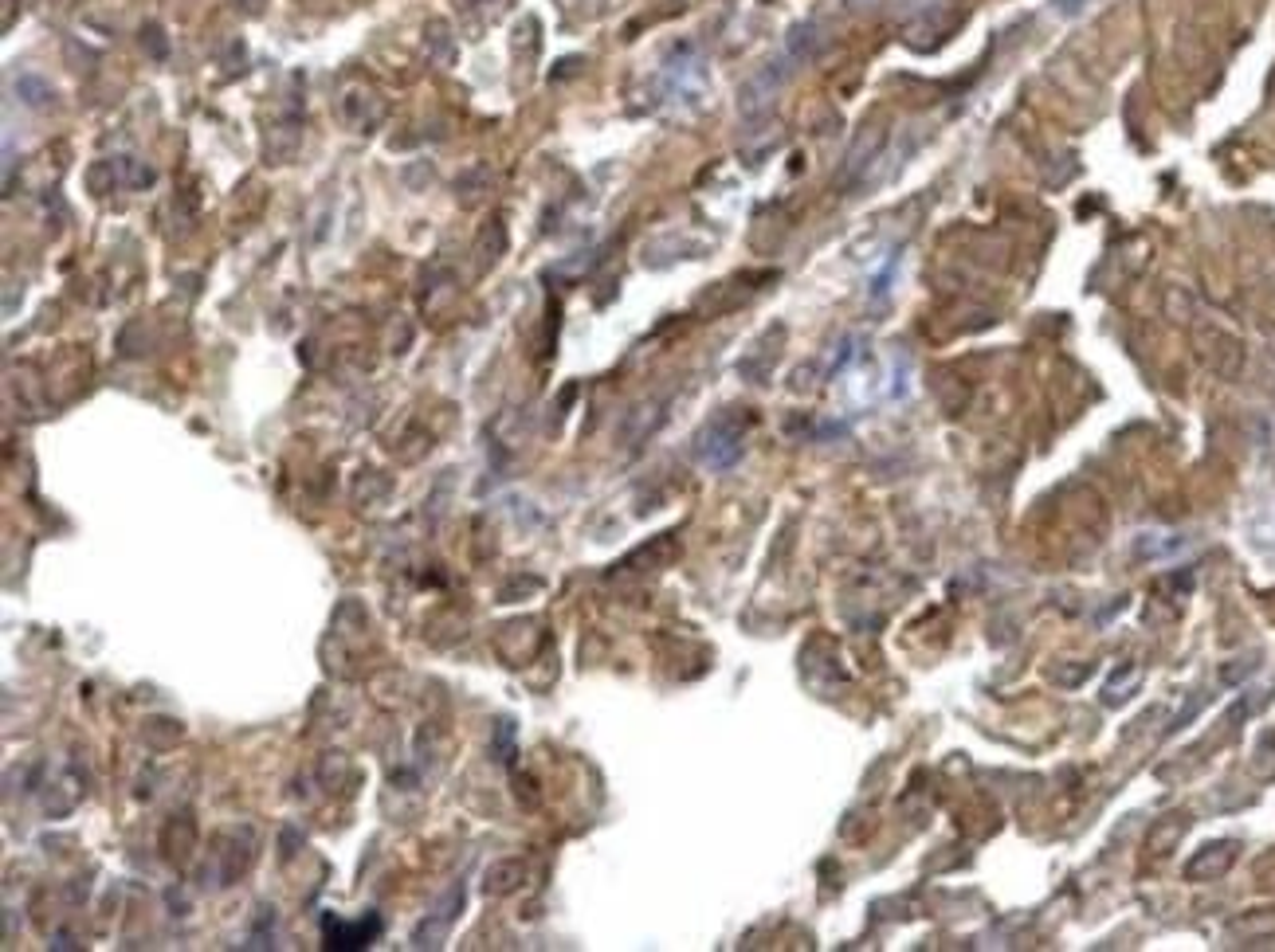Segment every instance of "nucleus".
Masks as SVG:
<instances>
[{"instance_id":"2","label":"nucleus","mask_w":1275,"mask_h":952,"mask_svg":"<svg viewBox=\"0 0 1275 952\" xmlns=\"http://www.w3.org/2000/svg\"><path fill=\"white\" fill-rule=\"evenodd\" d=\"M377 929H381L377 917H369V925H365V921L342 925V921L326 917V945H330V949H365V945L377 937Z\"/></svg>"},{"instance_id":"1","label":"nucleus","mask_w":1275,"mask_h":952,"mask_svg":"<svg viewBox=\"0 0 1275 952\" xmlns=\"http://www.w3.org/2000/svg\"><path fill=\"white\" fill-rule=\"evenodd\" d=\"M742 424L738 420H730V416H722V420H714L703 435H699V443H695V452L699 459L714 467V471H726V467H734L742 455Z\"/></svg>"},{"instance_id":"3","label":"nucleus","mask_w":1275,"mask_h":952,"mask_svg":"<svg viewBox=\"0 0 1275 952\" xmlns=\"http://www.w3.org/2000/svg\"><path fill=\"white\" fill-rule=\"evenodd\" d=\"M459 902H463V890H452V894H448V902L436 909L432 921H424V925L412 933V945H420V949H436V945L444 941L448 925H452V913H448V909H452V905H459Z\"/></svg>"},{"instance_id":"4","label":"nucleus","mask_w":1275,"mask_h":952,"mask_svg":"<svg viewBox=\"0 0 1275 952\" xmlns=\"http://www.w3.org/2000/svg\"><path fill=\"white\" fill-rule=\"evenodd\" d=\"M1205 851L1209 854H1201V858H1193V862H1189V870H1185V875L1189 878H1213V875H1221L1224 866H1228V862H1232V843H1221V847H1205Z\"/></svg>"},{"instance_id":"5","label":"nucleus","mask_w":1275,"mask_h":952,"mask_svg":"<svg viewBox=\"0 0 1275 952\" xmlns=\"http://www.w3.org/2000/svg\"><path fill=\"white\" fill-rule=\"evenodd\" d=\"M1087 8V0H1056V12L1060 16H1079Z\"/></svg>"}]
</instances>
